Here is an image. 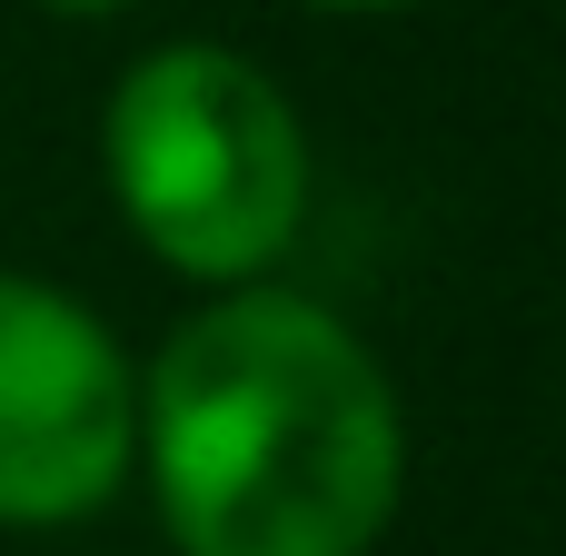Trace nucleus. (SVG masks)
Returning a JSON list of instances; mask_svg holds the SVG:
<instances>
[{
	"mask_svg": "<svg viewBox=\"0 0 566 556\" xmlns=\"http://www.w3.org/2000/svg\"><path fill=\"white\" fill-rule=\"evenodd\" d=\"M139 468L179 556H368L408 487V418L338 308L259 279L149 358Z\"/></svg>",
	"mask_w": 566,
	"mask_h": 556,
	"instance_id": "obj_1",
	"label": "nucleus"
},
{
	"mask_svg": "<svg viewBox=\"0 0 566 556\" xmlns=\"http://www.w3.org/2000/svg\"><path fill=\"white\" fill-rule=\"evenodd\" d=\"M99 169L129 239L199 289H259L308 219V129L289 90L219 40H169L119 70Z\"/></svg>",
	"mask_w": 566,
	"mask_h": 556,
	"instance_id": "obj_2",
	"label": "nucleus"
},
{
	"mask_svg": "<svg viewBox=\"0 0 566 556\" xmlns=\"http://www.w3.org/2000/svg\"><path fill=\"white\" fill-rule=\"evenodd\" d=\"M139 468V378L50 279L0 269V527H70Z\"/></svg>",
	"mask_w": 566,
	"mask_h": 556,
	"instance_id": "obj_3",
	"label": "nucleus"
},
{
	"mask_svg": "<svg viewBox=\"0 0 566 556\" xmlns=\"http://www.w3.org/2000/svg\"><path fill=\"white\" fill-rule=\"evenodd\" d=\"M40 10H60V20H109V10H129V0H40Z\"/></svg>",
	"mask_w": 566,
	"mask_h": 556,
	"instance_id": "obj_4",
	"label": "nucleus"
},
{
	"mask_svg": "<svg viewBox=\"0 0 566 556\" xmlns=\"http://www.w3.org/2000/svg\"><path fill=\"white\" fill-rule=\"evenodd\" d=\"M308 10H408V0H308Z\"/></svg>",
	"mask_w": 566,
	"mask_h": 556,
	"instance_id": "obj_5",
	"label": "nucleus"
}]
</instances>
